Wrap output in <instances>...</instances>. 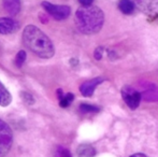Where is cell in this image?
<instances>
[{
	"label": "cell",
	"instance_id": "cell-1",
	"mask_svg": "<svg viewBox=\"0 0 158 157\" xmlns=\"http://www.w3.org/2000/svg\"><path fill=\"white\" fill-rule=\"evenodd\" d=\"M23 42L27 48L41 58L48 59L54 56L55 48L52 41L37 26H26L23 31Z\"/></svg>",
	"mask_w": 158,
	"mask_h": 157
},
{
	"label": "cell",
	"instance_id": "cell-2",
	"mask_svg": "<svg viewBox=\"0 0 158 157\" xmlns=\"http://www.w3.org/2000/svg\"><path fill=\"white\" fill-rule=\"evenodd\" d=\"M75 25L84 35H94L100 31L104 23V14L96 6H81L75 12Z\"/></svg>",
	"mask_w": 158,
	"mask_h": 157
},
{
	"label": "cell",
	"instance_id": "cell-3",
	"mask_svg": "<svg viewBox=\"0 0 158 157\" xmlns=\"http://www.w3.org/2000/svg\"><path fill=\"white\" fill-rule=\"evenodd\" d=\"M12 130L6 123L0 119V157H6L12 147Z\"/></svg>",
	"mask_w": 158,
	"mask_h": 157
},
{
	"label": "cell",
	"instance_id": "cell-4",
	"mask_svg": "<svg viewBox=\"0 0 158 157\" xmlns=\"http://www.w3.org/2000/svg\"><path fill=\"white\" fill-rule=\"evenodd\" d=\"M41 6L56 21H64L68 19L71 13V9L68 6H57V4H53L48 1H43Z\"/></svg>",
	"mask_w": 158,
	"mask_h": 157
},
{
	"label": "cell",
	"instance_id": "cell-5",
	"mask_svg": "<svg viewBox=\"0 0 158 157\" xmlns=\"http://www.w3.org/2000/svg\"><path fill=\"white\" fill-rule=\"evenodd\" d=\"M122 97H123L126 105H128L131 110H135L139 107L142 95H141V93L138 92V90L135 89L133 87L127 85L122 88Z\"/></svg>",
	"mask_w": 158,
	"mask_h": 157
},
{
	"label": "cell",
	"instance_id": "cell-6",
	"mask_svg": "<svg viewBox=\"0 0 158 157\" xmlns=\"http://www.w3.org/2000/svg\"><path fill=\"white\" fill-rule=\"evenodd\" d=\"M135 8L148 15H158V0H132Z\"/></svg>",
	"mask_w": 158,
	"mask_h": 157
},
{
	"label": "cell",
	"instance_id": "cell-7",
	"mask_svg": "<svg viewBox=\"0 0 158 157\" xmlns=\"http://www.w3.org/2000/svg\"><path fill=\"white\" fill-rule=\"evenodd\" d=\"M19 29V24L10 17H0V34L10 35Z\"/></svg>",
	"mask_w": 158,
	"mask_h": 157
},
{
	"label": "cell",
	"instance_id": "cell-8",
	"mask_svg": "<svg viewBox=\"0 0 158 157\" xmlns=\"http://www.w3.org/2000/svg\"><path fill=\"white\" fill-rule=\"evenodd\" d=\"M103 82V79L102 78H95L93 80H89V81L84 82L83 84L80 87V92L83 96L85 97H90L93 94H94L96 87L99 85L100 83Z\"/></svg>",
	"mask_w": 158,
	"mask_h": 157
},
{
	"label": "cell",
	"instance_id": "cell-9",
	"mask_svg": "<svg viewBox=\"0 0 158 157\" xmlns=\"http://www.w3.org/2000/svg\"><path fill=\"white\" fill-rule=\"evenodd\" d=\"M141 95L145 100L148 101H157L158 100V87L152 83H144L142 84Z\"/></svg>",
	"mask_w": 158,
	"mask_h": 157
},
{
	"label": "cell",
	"instance_id": "cell-10",
	"mask_svg": "<svg viewBox=\"0 0 158 157\" xmlns=\"http://www.w3.org/2000/svg\"><path fill=\"white\" fill-rule=\"evenodd\" d=\"M3 8L10 15H16L21 11V0H2Z\"/></svg>",
	"mask_w": 158,
	"mask_h": 157
},
{
	"label": "cell",
	"instance_id": "cell-11",
	"mask_svg": "<svg viewBox=\"0 0 158 157\" xmlns=\"http://www.w3.org/2000/svg\"><path fill=\"white\" fill-rule=\"evenodd\" d=\"M95 154V149L90 144H81L77 150V157H94Z\"/></svg>",
	"mask_w": 158,
	"mask_h": 157
},
{
	"label": "cell",
	"instance_id": "cell-12",
	"mask_svg": "<svg viewBox=\"0 0 158 157\" xmlns=\"http://www.w3.org/2000/svg\"><path fill=\"white\" fill-rule=\"evenodd\" d=\"M12 101V97L9 90L4 87L3 84L0 82V105L1 107H6L9 105Z\"/></svg>",
	"mask_w": 158,
	"mask_h": 157
},
{
	"label": "cell",
	"instance_id": "cell-13",
	"mask_svg": "<svg viewBox=\"0 0 158 157\" xmlns=\"http://www.w3.org/2000/svg\"><path fill=\"white\" fill-rule=\"evenodd\" d=\"M135 3L131 0H119L118 9L124 14H131L135 10Z\"/></svg>",
	"mask_w": 158,
	"mask_h": 157
},
{
	"label": "cell",
	"instance_id": "cell-14",
	"mask_svg": "<svg viewBox=\"0 0 158 157\" xmlns=\"http://www.w3.org/2000/svg\"><path fill=\"white\" fill-rule=\"evenodd\" d=\"M73 99H74V96H73V94H71V93H68V94L64 95V96L59 99L60 107H63V108L69 107V105H70V103L73 101Z\"/></svg>",
	"mask_w": 158,
	"mask_h": 157
},
{
	"label": "cell",
	"instance_id": "cell-15",
	"mask_svg": "<svg viewBox=\"0 0 158 157\" xmlns=\"http://www.w3.org/2000/svg\"><path fill=\"white\" fill-rule=\"evenodd\" d=\"M80 111L83 113H93V112H98L99 108L93 105H88V103H82L80 105Z\"/></svg>",
	"mask_w": 158,
	"mask_h": 157
},
{
	"label": "cell",
	"instance_id": "cell-16",
	"mask_svg": "<svg viewBox=\"0 0 158 157\" xmlns=\"http://www.w3.org/2000/svg\"><path fill=\"white\" fill-rule=\"evenodd\" d=\"M25 60H26V52L25 51H19V53H17V55H16V57H15V66L16 67H19V68H21L22 66L24 65V63H25Z\"/></svg>",
	"mask_w": 158,
	"mask_h": 157
},
{
	"label": "cell",
	"instance_id": "cell-17",
	"mask_svg": "<svg viewBox=\"0 0 158 157\" xmlns=\"http://www.w3.org/2000/svg\"><path fill=\"white\" fill-rule=\"evenodd\" d=\"M54 157H71L70 152L63 147H57L55 150Z\"/></svg>",
	"mask_w": 158,
	"mask_h": 157
},
{
	"label": "cell",
	"instance_id": "cell-18",
	"mask_svg": "<svg viewBox=\"0 0 158 157\" xmlns=\"http://www.w3.org/2000/svg\"><path fill=\"white\" fill-rule=\"evenodd\" d=\"M21 97H22V99H23V100L27 103V105H33V103H35V99H33L32 95L28 94V93L22 92L21 93Z\"/></svg>",
	"mask_w": 158,
	"mask_h": 157
},
{
	"label": "cell",
	"instance_id": "cell-19",
	"mask_svg": "<svg viewBox=\"0 0 158 157\" xmlns=\"http://www.w3.org/2000/svg\"><path fill=\"white\" fill-rule=\"evenodd\" d=\"M101 57H102V48H96V51H95V58L97 59V60H99V59H101Z\"/></svg>",
	"mask_w": 158,
	"mask_h": 157
},
{
	"label": "cell",
	"instance_id": "cell-20",
	"mask_svg": "<svg viewBox=\"0 0 158 157\" xmlns=\"http://www.w3.org/2000/svg\"><path fill=\"white\" fill-rule=\"evenodd\" d=\"M79 2L82 4V6H89L94 2V0H79Z\"/></svg>",
	"mask_w": 158,
	"mask_h": 157
},
{
	"label": "cell",
	"instance_id": "cell-21",
	"mask_svg": "<svg viewBox=\"0 0 158 157\" xmlns=\"http://www.w3.org/2000/svg\"><path fill=\"white\" fill-rule=\"evenodd\" d=\"M130 157H146L144 154L142 153H137V154H133V155H131Z\"/></svg>",
	"mask_w": 158,
	"mask_h": 157
}]
</instances>
